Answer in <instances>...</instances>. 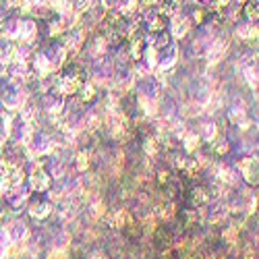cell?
<instances>
[{"label": "cell", "mask_w": 259, "mask_h": 259, "mask_svg": "<svg viewBox=\"0 0 259 259\" xmlns=\"http://www.w3.org/2000/svg\"><path fill=\"white\" fill-rule=\"evenodd\" d=\"M177 62H179V46L177 44H170L164 48V52L158 56V67L156 71L160 73H168L177 67Z\"/></svg>", "instance_id": "8992f818"}, {"label": "cell", "mask_w": 259, "mask_h": 259, "mask_svg": "<svg viewBox=\"0 0 259 259\" xmlns=\"http://www.w3.org/2000/svg\"><path fill=\"white\" fill-rule=\"evenodd\" d=\"M3 228H7L9 239H11L13 245H23V243L29 241V236H31V230L23 220H11L9 226H3Z\"/></svg>", "instance_id": "5b68a950"}, {"label": "cell", "mask_w": 259, "mask_h": 259, "mask_svg": "<svg viewBox=\"0 0 259 259\" xmlns=\"http://www.w3.org/2000/svg\"><path fill=\"white\" fill-rule=\"evenodd\" d=\"M243 73H245V79L249 83V88L255 92L257 90V64L255 62H245Z\"/></svg>", "instance_id": "2e32d148"}, {"label": "cell", "mask_w": 259, "mask_h": 259, "mask_svg": "<svg viewBox=\"0 0 259 259\" xmlns=\"http://www.w3.org/2000/svg\"><path fill=\"white\" fill-rule=\"evenodd\" d=\"M143 149H145V154H147L149 158H154V156L158 154V139H156V137H147L145 143H143Z\"/></svg>", "instance_id": "44dd1931"}, {"label": "cell", "mask_w": 259, "mask_h": 259, "mask_svg": "<svg viewBox=\"0 0 259 259\" xmlns=\"http://www.w3.org/2000/svg\"><path fill=\"white\" fill-rule=\"evenodd\" d=\"M35 35H37V25L33 19H21V25H19V35H17V41L19 44H25V46H31L35 41Z\"/></svg>", "instance_id": "9c48e42d"}, {"label": "cell", "mask_w": 259, "mask_h": 259, "mask_svg": "<svg viewBox=\"0 0 259 259\" xmlns=\"http://www.w3.org/2000/svg\"><path fill=\"white\" fill-rule=\"evenodd\" d=\"M29 96H27V90L23 88L21 83L17 81H7L3 88H0V104L5 106V110H11V112H19L21 108L27 104Z\"/></svg>", "instance_id": "6da1fadb"}, {"label": "cell", "mask_w": 259, "mask_h": 259, "mask_svg": "<svg viewBox=\"0 0 259 259\" xmlns=\"http://www.w3.org/2000/svg\"><path fill=\"white\" fill-rule=\"evenodd\" d=\"M88 259H108V257H106V251H102V249H94V251L88 255Z\"/></svg>", "instance_id": "d4e9b609"}, {"label": "cell", "mask_w": 259, "mask_h": 259, "mask_svg": "<svg viewBox=\"0 0 259 259\" xmlns=\"http://www.w3.org/2000/svg\"><path fill=\"white\" fill-rule=\"evenodd\" d=\"M228 48H230V44H228V39L226 37H215L213 39V44L209 46V50H207V62L209 64H215V62H220L224 56H226V52H228Z\"/></svg>", "instance_id": "30bf717a"}, {"label": "cell", "mask_w": 259, "mask_h": 259, "mask_svg": "<svg viewBox=\"0 0 259 259\" xmlns=\"http://www.w3.org/2000/svg\"><path fill=\"white\" fill-rule=\"evenodd\" d=\"M25 149H27V156H29V158H39V156L52 154L54 149H56V143H54V139H52L50 135L41 133V131H35V133L31 135V139L27 141Z\"/></svg>", "instance_id": "7a4b0ae2"}, {"label": "cell", "mask_w": 259, "mask_h": 259, "mask_svg": "<svg viewBox=\"0 0 259 259\" xmlns=\"http://www.w3.org/2000/svg\"><path fill=\"white\" fill-rule=\"evenodd\" d=\"M191 201L195 207H205L209 203V191L205 187H197V189H193L191 193Z\"/></svg>", "instance_id": "5bb4252c"}, {"label": "cell", "mask_w": 259, "mask_h": 259, "mask_svg": "<svg viewBox=\"0 0 259 259\" xmlns=\"http://www.w3.org/2000/svg\"><path fill=\"white\" fill-rule=\"evenodd\" d=\"M29 215L33 220H46L48 215H52V203L50 201H33L31 205H29Z\"/></svg>", "instance_id": "8fae6325"}, {"label": "cell", "mask_w": 259, "mask_h": 259, "mask_svg": "<svg viewBox=\"0 0 259 259\" xmlns=\"http://www.w3.org/2000/svg\"><path fill=\"white\" fill-rule=\"evenodd\" d=\"M203 141H213L215 137H218V126H215V122L213 120H207V122H203V128H201V135H199Z\"/></svg>", "instance_id": "ac0fdd59"}, {"label": "cell", "mask_w": 259, "mask_h": 259, "mask_svg": "<svg viewBox=\"0 0 259 259\" xmlns=\"http://www.w3.org/2000/svg\"><path fill=\"white\" fill-rule=\"evenodd\" d=\"M29 189L31 191H37V193H44V191H50V183H52V179H50V175L48 172L41 168L37 162H33V166H31V172H29Z\"/></svg>", "instance_id": "3957f363"}, {"label": "cell", "mask_w": 259, "mask_h": 259, "mask_svg": "<svg viewBox=\"0 0 259 259\" xmlns=\"http://www.w3.org/2000/svg\"><path fill=\"white\" fill-rule=\"evenodd\" d=\"M236 170L239 175L249 183V185H257V160L253 156L243 158V160H236Z\"/></svg>", "instance_id": "ba28073f"}, {"label": "cell", "mask_w": 259, "mask_h": 259, "mask_svg": "<svg viewBox=\"0 0 259 259\" xmlns=\"http://www.w3.org/2000/svg\"><path fill=\"white\" fill-rule=\"evenodd\" d=\"M245 15H247V19L251 21V23H253V21L257 19V5L253 3V0H251V3L245 7Z\"/></svg>", "instance_id": "603a6c76"}, {"label": "cell", "mask_w": 259, "mask_h": 259, "mask_svg": "<svg viewBox=\"0 0 259 259\" xmlns=\"http://www.w3.org/2000/svg\"><path fill=\"white\" fill-rule=\"evenodd\" d=\"M236 35H239L241 39H257V27L251 23V21H247V23H241V25H236Z\"/></svg>", "instance_id": "9a60e30c"}, {"label": "cell", "mask_w": 259, "mask_h": 259, "mask_svg": "<svg viewBox=\"0 0 259 259\" xmlns=\"http://www.w3.org/2000/svg\"><path fill=\"white\" fill-rule=\"evenodd\" d=\"M228 149H230V143H228L226 139H222V141H218V143H215V154H218V156H224V154H228Z\"/></svg>", "instance_id": "cb8c5ba5"}, {"label": "cell", "mask_w": 259, "mask_h": 259, "mask_svg": "<svg viewBox=\"0 0 259 259\" xmlns=\"http://www.w3.org/2000/svg\"><path fill=\"white\" fill-rule=\"evenodd\" d=\"M172 3H181V0H172Z\"/></svg>", "instance_id": "484cf974"}, {"label": "cell", "mask_w": 259, "mask_h": 259, "mask_svg": "<svg viewBox=\"0 0 259 259\" xmlns=\"http://www.w3.org/2000/svg\"><path fill=\"white\" fill-rule=\"evenodd\" d=\"M75 168L79 172H88L90 170V152L88 149H81V152L75 156Z\"/></svg>", "instance_id": "d6986e66"}, {"label": "cell", "mask_w": 259, "mask_h": 259, "mask_svg": "<svg viewBox=\"0 0 259 259\" xmlns=\"http://www.w3.org/2000/svg\"><path fill=\"white\" fill-rule=\"evenodd\" d=\"M183 147H185V152L187 154H195L197 149H199V141H201V137H199V133H195V131H189L187 128V133L183 135Z\"/></svg>", "instance_id": "4fadbf2b"}, {"label": "cell", "mask_w": 259, "mask_h": 259, "mask_svg": "<svg viewBox=\"0 0 259 259\" xmlns=\"http://www.w3.org/2000/svg\"><path fill=\"white\" fill-rule=\"evenodd\" d=\"M191 25H193V19H191L189 15L181 13L179 9L175 11V15L170 17V33H172V37H177V39L185 37V35L189 33Z\"/></svg>", "instance_id": "277c9868"}, {"label": "cell", "mask_w": 259, "mask_h": 259, "mask_svg": "<svg viewBox=\"0 0 259 259\" xmlns=\"http://www.w3.org/2000/svg\"><path fill=\"white\" fill-rule=\"evenodd\" d=\"M64 29H67V25H64V21L58 17V19H54V21H50V29H48V33L54 37V35H60Z\"/></svg>", "instance_id": "7402d4cb"}, {"label": "cell", "mask_w": 259, "mask_h": 259, "mask_svg": "<svg viewBox=\"0 0 259 259\" xmlns=\"http://www.w3.org/2000/svg\"><path fill=\"white\" fill-rule=\"evenodd\" d=\"M41 110L50 114L52 118H58L64 112V98L58 94H44V98H41Z\"/></svg>", "instance_id": "52a82bcc"}, {"label": "cell", "mask_w": 259, "mask_h": 259, "mask_svg": "<svg viewBox=\"0 0 259 259\" xmlns=\"http://www.w3.org/2000/svg\"><path fill=\"white\" fill-rule=\"evenodd\" d=\"M104 220H106V224L110 226V228H122L126 222H131V218L126 215L124 209H112L110 213L104 215Z\"/></svg>", "instance_id": "7c38bea8"}, {"label": "cell", "mask_w": 259, "mask_h": 259, "mask_svg": "<svg viewBox=\"0 0 259 259\" xmlns=\"http://www.w3.org/2000/svg\"><path fill=\"white\" fill-rule=\"evenodd\" d=\"M79 100H81V104H88V102H92V100H96V85L94 83H83L81 85V90H79Z\"/></svg>", "instance_id": "e0dca14e"}, {"label": "cell", "mask_w": 259, "mask_h": 259, "mask_svg": "<svg viewBox=\"0 0 259 259\" xmlns=\"http://www.w3.org/2000/svg\"><path fill=\"white\" fill-rule=\"evenodd\" d=\"M222 239L228 243V245H236L239 243V226L232 224V226H226L222 230Z\"/></svg>", "instance_id": "ffe728a7"}]
</instances>
